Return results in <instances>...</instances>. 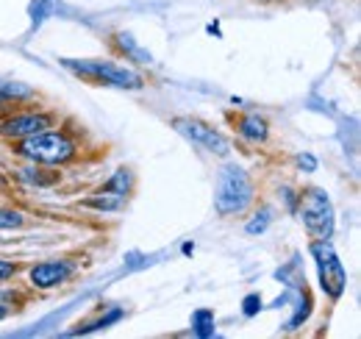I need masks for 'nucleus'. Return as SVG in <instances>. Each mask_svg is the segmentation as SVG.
Returning a JSON list of instances; mask_svg holds the SVG:
<instances>
[{
    "mask_svg": "<svg viewBox=\"0 0 361 339\" xmlns=\"http://www.w3.org/2000/svg\"><path fill=\"white\" fill-rule=\"evenodd\" d=\"M14 153L31 165H45V167H59V165H70L78 156V145L70 133L64 131H39L31 133L25 139L14 142Z\"/></svg>",
    "mask_w": 361,
    "mask_h": 339,
    "instance_id": "nucleus-1",
    "label": "nucleus"
},
{
    "mask_svg": "<svg viewBox=\"0 0 361 339\" xmlns=\"http://www.w3.org/2000/svg\"><path fill=\"white\" fill-rule=\"evenodd\" d=\"M256 198V186L253 178L247 175V170L239 165H226L217 172V184H214V209L223 217L231 214H242Z\"/></svg>",
    "mask_w": 361,
    "mask_h": 339,
    "instance_id": "nucleus-2",
    "label": "nucleus"
},
{
    "mask_svg": "<svg viewBox=\"0 0 361 339\" xmlns=\"http://www.w3.org/2000/svg\"><path fill=\"white\" fill-rule=\"evenodd\" d=\"M61 64L70 73L87 78L92 84L117 86V89H142L145 86L142 76L136 70L126 67V64H117V61H103V59H81V61L78 59H61Z\"/></svg>",
    "mask_w": 361,
    "mask_h": 339,
    "instance_id": "nucleus-3",
    "label": "nucleus"
},
{
    "mask_svg": "<svg viewBox=\"0 0 361 339\" xmlns=\"http://www.w3.org/2000/svg\"><path fill=\"white\" fill-rule=\"evenodd\" d=\"M295 214L300 217V222H303V228L309 231L312 239H331L334 237L336 214H334V206H331V198L322 189L309 186V189L298 192Z\"/></svg>",
    "mask_w": 361,
    "mask_h": 339,
    "instance_id": "nucleus-4",
    "label": "nucleus"
},
{
    "mask_svg": "<svg viewBox=\"0 0 361 339\" xmlns=\"http://www.w3.org/2000/svg\"><path fill=\"white\" fill-rule=\"evenodd\" d=\"M309 251L314 256L317 275H319V290L331 300H339L345 287H348V273L342 267V258L336 256L331 239H312Z\"/></svg>",
    "mask_w": 361,
    "mask_h": 339,
    "instance_id": "nucleus-5",
    "label": "nucleus"
},
{
    "mask_svg": "<svg viewBox=\"0 0 361 339\" xmlns=\"http://www.w3.org/2000/svg\"><path fill=\"white\" fill-rule=\"evenodd\" d=\"M173 128L178 131L180 136L197 148H203L206 153H214V156H228L231 153V142L226 139V133H220L214 126H209L206 120H197V117H176Z\"/></svg>",
    "mask_w": 361,
    "mask_h": 339,
    "instance_id": "nucleus-6",
    "label": "nucleus"
},
{
    "mask_svg": "<svg viewBox=\"0 0 361 339\" xmlns=\"http://www.w3.org/2000/svg\"><path fill=\"white\" fill-rule=\"evenodd\" d=\"M56 126V117L47 114V112H11L0 120V136L8 139V142H17V139H25L31 133H39V131H47V128Z\"/></svg>",
    "mask_w": 361,
    "mask_h": 339,
    "instance_id": "nucleus-7",
    "label": "nucleus"
},
{
    "mask_svg": "<svg viewBox=\"0 0 361 339\" xmlns=\"http://www.w3.org/2000/svg\"><path fill=\"white\" fill-rule=\"evenodd\" d=\"M75 275V264L70 258H50V261H39L28 270V284L34 290H56L61 284H67Z\"/></svg>",
    "mask_w": 361,
    "mask_h": 339,
    "instance_id": "nucleus-8",
    "label": "nucleus"
},
{
    "mask_svg": "<svg viewBox=\"0 0 361 339\" xmlns=\"http://www.w3.org/2000/svg\"><path fill=\"white\" fill-rule=\"evenodd\" d=\"M236 131H239L242 139L256 142V145H262V142L270 139V126H267V120H264L262 114H256V112H247V114L236 117Z\"/></svg>",
    "mask_w": 361,
    "mask_h": 339,
    "instance_id": "nucleus-9",
    "label": "nucleus"
},
{
    "mask_svg": "<svg viewBox=\"0 0 361 339\" xmlns=\"http://www.w3.org/2000/svg\"><path fill=\"white\" fill-rule=\"evenodd\" d=\"M37 97V89L23 81H0V109H17L23 103H31Z\"/></svg>",
    "mask_w": 361,
    "mask_h": 339,
    "instance_id": "nucleus-10",
    "label": "nucleus"
},
{
    "mask_svg": "<svg viewBox=\"0 0 361 339\" xmlns=\"http://www.w3.org/2000/svg\"><path fill=\"white\" fill-rule=\"evenodd\" d=\"M20 181H25V184H31V186H39V189H47V186L59 184V172L45 170V165H31V162H28V167L20 170Z\"/></svg>",
    "mask_w": 361,
    "mask_h": 339,
    "instance_id": "nucleus-11",
    "label": "nucleus"
},
{
    "mask_svg": "<svg viewBox=\"0 0 361 339\" xmlns=\"http://www.w3.org/2000/svg\"><path fill=\"white\" fill-rule=\"evenodd\" d=\"M128 198H120V195H111V192H97L94 198H87L84 206L87 209H94V212H120L126 209Z\"/></svg>",
    "mask_w": 361,
    "mask_h": 339,
    "instance_id": "nucleus-12",
    "label": "nucleus"
},
{
    "mask_svg": "<svg viewBox=\"0 0 361 339\" xmlns=\"http://www.w3.org/2000/svg\"><path fill=\"white\" fill-rule=\"evenodd\" d=\"M131 186H134V175H131V170H117L103 186H100V192H111V195H120V198H128L131 195Z\"/></svg>",
    "mask_w": 361,
    "mask_h": 339,
    "instance_id": "nucleus-13",
    "label": "nucleus"
},
{
    "mask_svg": "<svg viewBox=\"0 0 361 339\" xmlns=\"http://www.w3.org/2000/svg\"><path fill=\"white\" fill-rule=\"evenodd\" d=\"M270 222H272V209H270V206H264L262 212H256V217H253V220L245 225V231H247L250 237H253V234H264Z\"/></svg>",
    "mask_w": 361,
    "mask_h": 339,
    "instance_id": "nucleus-14",
    "label": "nucleus"
},
{
    "mask_svg": "<svg viewBox=\"0 0 361 339\" xmlns=\"http://www.w3.org/2000/svg\"><path fill=\"white\" fill-rule=\"evenodd\" d=\"M23 225H25V214L17 212V209H6V206H0V231L23 228Z\"/></svg>",
    "mask_w": 361,
    "mask_h": 339,
    "instance_id": "nucleus-15",
    "label": "nucleus"
},
{
    "mask_svg": "<svg viewBox=\"0 0 361 339\" xmlns=\"http://www.w3.org/2000/svg\"><path fill=\"white\" fill-rule=\"evenodd\" d=\"M117 42L123 44V50H128L136 61H150V53H145V50H142V47L128 37V34H117Z\"/></svg>",
    "mask_w": 361,
    "mask_h": 339,
    "instance_id": "nucleus-16",
    "label": "nucleus"
},
{
    "mask_svg": "<svg viewBox=\"0 0 361 339\" xmlns=\"http://www.w3.org/2000/svg\"><path fill=\"white\" fill-rule=\"evenodd\" d=\"M212 323H214V314L212 311H197L195 314V331H197V337H209L214 331Z\"/></svg>",
    "mask_w": 361,
    "mask_h": 339,
    "instance_id": "nucleus-17",
    "label": "nucleus"
},
{
    "mask_svg": "<svg viewBox=\"0 0 361 339\" xmlns=\"http://www.w3.org/2000/svg\"><path fill=\"white\" fill-rule=\"evenodd\" d=\"M17 264L14 261H8V258H0V284H8L14 275H17Z\"/></svg>",
    "mask_w": 361,
    "mask_h": 339,
    "instance_id": "nucleus-18",
    "label": "nucleus"
},
{
    "mask_svg": "<svg viewBox=\"0 0 361 339\" xmlns=\"http://www.w3.org/2000/svg\"><path fill=\"white\" fill-rule=\"evenodd\" d=\"M259 309H262V297H259V295H247V297H245V314H247V317H253Z\"/></svg>",
    "mask_w": 361,
    "mask_h": 339,
    "instance_id": "nucleus-19",
    "label": "nucleus"
},
{
    "mask_svg": "<svg viewBox=\"0 0 361 339\" xmlns=\"http://www.w3.org/2000/svg\"><path fill=\"white\" fill-rule=\"evenodd\" d=\"M298 167L306 170V172H314V170H317V159L312 156V153H300V156H298Z\"/></svg>",
    "mask_w": 361,
    "mask_h": 339,
    "instance_id": "nucleus-20",
    "label": "nucleus"
},
{
    "mask_svg": "<svg viewBox=\"0 0 361 339\" xmlns=\"http://www.w3.org/2000/svg\"><path fill=\"white\" fill-rule=\"evenodd\" d=\"M6 317H8V309H6L3 303H0V320H6Z\"/></svg>",
    "mask_w": 361,
    "mask_h": 339,
    "instance_id": "nucleus-21",
    "label": "nucleus"
}]
</instances>
